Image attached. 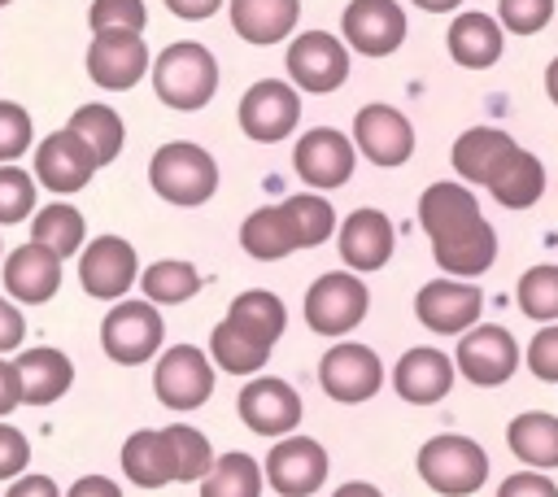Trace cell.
<instances>
[{
    "label": "cell",
    "mask_w": 558,
    "mask_h": 497,
    "mask_svg": "<svg viewBox=\"0 0 558 497\" xmlns=\"http://www.w3.org/2000/svg\"><path fill=\"white\" fill-rule=\"evenodd\" d=\"M418 222L445 275H484L497 262V231L471 187L440 179L418 196Z\"/></svg>",
    "instance_id": "cell-1"
},
{
    "label": "cell",
    "mask_w": 558,
    "mask_h": 497,
    "mask_svg": "<svg viewBox=\"0 0 558 497\" xmlns=\"http://www.w3.org/2000/svg\"><path fill=\"white\" fill-rule=\"evenodd\" d=\"M148 70H153L157 100L170 109H183V113L209 105L218 92V61L196 39H179V44L161 48L157 61H148Z\"/></svg>",
    "instance_id": "cell-2"
},
{
    "label": "cell",
    "mask_w": 558,
    "mask_h": 497,
    "mask_svg": "<svg viewBox=\"0 0 558 497\" xmlns=\"http://www.w3.org/2000/svg\"><path fill=\"white\" fill-rule=\"evenodd\" d=\"M148 183L161 201L192 209V205H205L218 192V161L192 140H170L153 153Z\"/></svg>",
    "instance_id": "cell-3"
},
{
    "label": "cell",
    "mask_w": 558,
    "mask_h": 497,
    "mask_svg": "<svg viewBox=\"0 0 558 497\" xmlns=\"http://www.w3.org/2000/svg\"><path fill=\"white\" fill-rule=\"evenodd\" d=\"M418 475L432 493L466 497L488 480V453L458 432H440L418 449Z\"/></svg>",
    "instance_id": "cell-4"
},
{
    "label": "cell",
    "mask_w": 558,
    "mask_h": 497,
    "mask_svg": "<svg viewBox=\"0 0 558 497\" xmlns=\"http://www.w3.org/2000/svg\"><path fill=\"white\" fill-rule=\"evenodd\" d=\"M366 310H371V292L349 270H327L305 292V323H310V331L331 336V340L349 336L366 318Z\"/></svg>",
    "instance_id": "cell-5"
},
{
    "label": "cell",
    "mask_w": 558,
    "mask_h": 497,
    "mask_svg": "<svg viewBox=\"0 0 558 497\" xmlns=\"http://www.w3.org/2000/svg\"><path fill=\"white\" fill-rule=\"evenodd\" d=\"M153 392L166 410L174 414H187L196 405H205L214 397V366H209V353L196 349V344H170L161 357H157V371H153Z\"/></svg>",
    "instance_id": "cell-6"
},
{
    "label": "cell",
    "mask_w": 558,
    "mask_h": 497,
    "mask_svg": "<svg viewBox=\"0 0 558 497\" xmlns=\"http://www.w3.org/2000/svg\"><path fill=\"white\" fill-rule=\"evenodd\" d=\"M166 340V323L153 310V301H122L105 314L100 323V344L118 366H140L148 362Z\"/></svg>",
    "instance_id": "cell-7"
},
{
    "label": "cell",
    "mask_w": 558,
    "mask_h": 497,
    "mask_svg": "<svg viewBox=\"0 0 558 497\" xmlns=\"http://www.w3.org/2000/svg\"><path fill=\"white\" fill-rule=\"evenodd\" d=\"M453 366L462 379L497 388L519 371V340L501 323H471L453 349Z\"/></svg>",
    "instance_id": "cell-8"
},
{
    "label": "cell",
    "mask_w": 558,
    "mask_h": 497,
    "mask_svg": "<svg viewBox=\"0 0 558 497\" xmlns=\"http://www.w3.org/2000/svg\"><path fill=\"white\" fill-rule=\"evenodd\" d=\"M283 65H288L292 87L327 96V92H336L349 78V48H344V39H336L327 31H301L288 44Z\"/></svg>",
    "instance_id": "cell-9"
},
{
    "label": "cell",
    "mask_w": 558,
    "mask_h": 497,
    "mask_svg": "<svg viewBox=\"0 0 558 497\" xmlns=\"http://www.w3.org/2000/svg\"><path fill=\"white\" fill-rule=\"evenodd\" d=\"M296 122H301V96L283 78H257L240 96V126L257 144H279L283 135L296 131Z\"/></svg>",
    "instance_id": "cell-10"
},
{
    "label": "cell",
    "mask_w": 558,
    "mask_h": 497,
    "mask_svg": "<svg viewBox=\"0 0 558 497\" xmlns=\"http://www.w3.org/2000/svg\"><path fill=\"white\" fill-rule=\"evenodd\" d=\"M148 44L140 31H100L87 44V78L105 92H126L148 74Z\"/></svg>",
    "instance_id": "cell-11"
},
{
    "label": "cell",
    "mask_w": 558,
    "mask_h": 497,
    "mask_svg": "<svg viewBox=\"0 0 558 497\" xmlns=\"http://www.w3.org/2000/svg\"><path fill=\"white\" fill-rule=\"evenodd\" d=\"M318 384L331 401H344V405H357V401H371L384 384V362L375 349L366 344H331L318 362Z\"/></svg>",
    "instance_id": "cell-12"
},
{
    "label": "cell",
    "mask_w": 558,
    "mask_h": 497,
    "mask_svg": "<svg viewBox=\"0 0 558 497\" xmlns=\"http://www.w3.org/2000/svg\"><path fill=\"white\" fill-rule=\"evenodd\" d=\"M292 161H296V174H301L314 192H327V187H340V183L353 179V170H357V148H353V140H349L344 131H336V126H314V131H305V135L296 140Z\"/></svg>",
    "instance_id": "cell-13"
},
{
    "label": "cell",
    "mask_w": 558,
    "mask_h": 497,
    "mask_svg": "<svg viewBox=\"0 0 558 497\" xmlns=\"http://www.w3.org/2000/svg\"><path fill=\"white\" fill-rule=\"evenodd\" d=\"M344 44L362 57H388L405 44V9L397 0H349L340 13Z\"/></svg>",
    "instance_id": "cell-14"
},
{
    "label": "cell",
    "mask_w": 558,
    "mask_h": 497,
    "mask_svg": "<svg viewBox=\"0 0 558 497\" xmlns=\"http://www.w3.org/2000/svg\"><path fill=\"white\" fill-rule=\"evenodd\" d=\"M135 275H140V257H135L131 240H122V235H100L87 248H78V283L96 301L126 296Z\"/></svg>",
    "instance_id": "cell-15"
},
{
    "label": "cell",
    "mask_w": 558,
    "mask_h": 497,
    "mask_svg": "<svg viewBox=\"0 0 558 497\" xmlns=\"http://www.w3.org/2000/svg\"><path fill=\"white\" fill-rule=\"evenodd\" d=\"M327 449L314 436H279L266 453V484L283 497H305L327 484Z\"/></svg>",
    "instance_id": "cell-16"
},
{
    "label": "cell",
    "mask_w": 558,
    "mask_h": 497,
    "mask_svg": "<svg viewBox=\"0 0 558 497\" xmlns=\"http://www.w3.org/2000/svg\"><path fill=\"white\" fill-rule=\"evenodd\" d=\"M484 292L466 279H432L414 296V314L436 336H462L471 323H480Z\"/></svg>",
    "instance_id": "cell-17"
},
{
    "label": "cell",
    "mask_w": 558,
    "mask_h": 497,
    "mask_svg": "<svg viewBox=\"0 0 558 497\" xmlns=\"http://www.w3.org/2000/svg\"><path fill=\"white\" fill-rule=\"evenodd\" d=\"M235 410H240L248 432H257V436H288L301 423V392L288 379L262 375V379H248L240 388Z\"/></svg>",
    "instance_id": "cell-18"
},
{
    "label": "cell",
    "mask_w": 558,
    "mask_h": 497,
    "mask_svg": "<svg viewBox=\"0 0 558 497\" xmlns=\"http://www.w3.org/2000/svg\"><path fill=\"white\" fill-rule=\"evenodd\" d=\"M353 148H362L384 170L405 166L414 153V126L392 105H362L353 118Z\"/></svg>",
    "instance_id": "cell-19"
},
{
    "label": "cell",
    "mask_w": 558,
    "mask_h": 497,
    "mask_svg": "<svg viewBox=\"0 0 558 497\" xmlns=\"http://www.w3.org/2000/svg\"><path fill=\"white\" fill-rule=\"evenodd\" d=\"M96 170H100V166H96L92 148H87L70 126H65V131H52V135L35 148V179H39L48 192H57V196H70V192L87 187Z\"/></svg>",
    "instance_id": "cell-20"
},
{
    "label": "cell",
    "mask_w": 558,
    "mask_h": 497,
    "mask_svg": "<svg viewBox=\"0 0 558 497\" xmlns=\"http://www.w3.org/2000/svg\"><path fill=\"white\" fill-rule=\"evenodd\" d=\"M4 288H9V296L22 301V305H44V301H52L57 288H61V257H57L48 244H39V240L13 248V253L4 257Z\"/></svg>",
    "instance_id": "cell-21"
},
{
    "label": "cell",
    "mask_w": 558,
    "mask_h": 497,
    "mask_svg": "<svg viewBox=\"0 0 558 497\" xmlns=\"http://www.w3.org/2000/svg\"><path fill=\"white\" fill-rule=\"evenodd\" d=\"M392 388L410 405H436L453 388V357L440 353V349H427V344L423 349H410L392 366Z\"/></svg>",
    "instance_id": "cell-22"
},
{
    "label": "cell",
    "mask_w": 558,
    "mask_h": 497,
    "mask_svg": "<svg viewBox=\"0 0 558 497\" xmlns=\"http://www.w3.org/2000/svg\"><path fill=\"white\" fill-rule=\"evenodd\" d=\"M340 257L349 270L366 275V270H379L388 257H392V244H397V231L388 222L384 209H353L344 222H340Z\"/></svg>",
    "instance_id": "cell-23"
},
{
    "label": "cell",
    "mask_w": 558,
    "mask_h": 497,
    "mask_svg": "<svg viewBox=\"0 0 558 497\" xmlns=\"http://www.w3.org/2000/svg\"><path fill=\"white\" fill-rule=\"evenodd\" d=\"M13 371H17V401L26 405H52L74 384V362L61 349H22Z\"/></svg>",
    "instance_id": "cell-24"
},
{
    "label": "cell",
    "mask_w": 558,
    "mask_h": 497,
    "mask_svg": "<svg viewBox=\"0 0 558 497\" xmlns=\"http://www.w3.org/2000/svg\"><path fill=\"white\" fill-rule=\"evenodd\" d=\"M445 44H449V57H453L458 65H466V70H488V65L501 61L506 31H501L497 17L471 9V13H458V17L449 22Z\"/></svg>",
    "instance_id": "cell-25"
},
{
    "label": "cell",
    "mask_w": 558,
    "mask_h": 497,
    "mask_svg": "<svg viewBox=\"0 0 558 497\" xmlns=\"http://www.w3.org/2000/svg\"><path fill=\"white\" fill-rule=\"evenodd\" d=\"M514 148H519V144H514L501 126H471V131H462V135L453 140L449 161H453V170H458L466 183L488 187V179L501 170V161H506Z\"/></svg>",
    "instance_id": "cell-26"
},
{
    "label": "cell",
    "mask_w": 558,
    "mask_h": 497,
    "mask_svg": "<svg viewBox=\"0 0 558 497\" xmlns=\"http://www.w3.org/2000/svg\"><path fill=\"white\" fill-rule=\"evenodd\" d=\"M301 0H231V31L244 44H279L296 31Z\"/></svg>",
    "instance_id": "cell-27"
},
{
    "label": "cell",
    "mask_w": 558,
    "mask_h": 497,
    "mask_svg": "<svg viewBox=\"0 0 558 497\" xmlns=\"http://www.w3.org/2000/svg\"><path fill=\"white\" fill-rule=\"evenodd\" d=\"M122 471L140 488H166L174 484V449L161 427H140L122 445Z\"/></svg>",
    "instance_id": "cell-28"
},
{
    "label": "cell",
    "mask_w": 558,
    "mask_h": 497,
    "mask_svg": "<svg viewBox=\"0 0 558 497\" xmlns=\"http://www.w3.org/2000/svg\"><path fill=\"white\" fill-rule=\"evenodd\" d=\"M488 192L506 209H532L545 196V166H541V157L527 153V148H514L501 161V170L488 179Z\"/></svg>",
    "instance_id": "cell-29"
},
{
    "label": "cell",
    "mask_w": 558,
    "mask_h": 497,
    "mask_svg": "<svg viewBox=\"0 0 558 497\" xmlns=\"http://www.w3.org/2000/svg\"><path fill=\"white\" fill-rule=\"evenodd\" d=\"M506 445L527 466H541V471L558 466V414H545V410L514 414L506 427Z\"/></svg>",
    "instance_id": "cell-30"
},
{
    "label": "cell",
    "mask_w": 558,
    "mask_h": 497,
    "mask_svg": "<svg viewBox=\"0 0 558 497\" xmlns=\"http://www.w3.org/2000/svg\"><path fill=\"white\" fill-rule=\"evenodd\" d=\"M240 248L257 262H279L296 248V235H292V222L283 214V205H262L244 218L240 227Z\"/></svg>",
    "instance_id": "cell-31"
},
{
    "label": "cell",
    "mask_w": 558,
    "mask_h": 497,
    "mask_svg": "<svg viewBox=\"0 0 558 497\" xmlns=\"http://www.w3.org/2000/svg\"><path fill=\"white\" fill-rule=\"evenodd\" d=\"M70 131L92 148L96 166H109V161L122 153V140H126V126H122L118 109H109V105H100V100L78 105V109L70 113Z\"/></svg>",
    "instance_id": "cell-32"
},
{
    "label": "cell",
    "mask_w": 558,
    "mask_h": 497,
    "mask_svg": "<svg viewBox=\"0 0 558 497\" xmlns=\"http://www.w3.org/2000/svg\"><path fill=\"white\" fill-rule=\"evenodd\" d=\"M227 318H231L240 331H248L253 340H262V344H275V340L283 336V327H288L283 301H279L275 292H266V288L240 292V296L227 305Z\"/></svg>",
    "instance_id": "cell-33"
},
{
    "label": "cell",
    "mask_w": 558,
    "mask_h": 497,
    "mask_svg": "<svg viewBox=\"0 0 558 497\" xmlns=\"http://www.w3.org/2000/svg\"><path fill=\"white\" fill-rule=\"evenodd\" d=\"M209 357L214 366H222L227 375H257L270 362V344L253 340L248 331H240L231 318H222L209 336Z\"/></svg>",
    "instance_id": "cell-34"
},
{
    "label": "cell",
    "mask_w": 558,
    "mask_h": 497,
    "mask_svg": "<svg viewBox=\"0 0 558 497\" xmlns=\"http://www.w3.org/2000/svg\"><path fill=\"white\" fill-rule=\"evenodd\" d=\"M140 279V288H144V301H153V305H183V301H192L196 292H201V270L192 266V262H179V257H161V262H153L144 275H135Z\"/></svg>",
    "instance_id": "cell-35"
},
{
    "label": "cell",
    "mask_w": 558,
    "mask_h": 497,
    "mask_svg": "<svg viewBox=\"0 0 558 497\" xmlns=\"http://www.w3.org/2000/svg\"><path fill=\"white\" fill-rule=\"evenodd\" d=\"M262 484V466L248 453H222L201 475V497H257Z\"/></svg>",
    "instance_id": "cell-36"
},
{
    "label": "cell",
    "mask_w": 558,
    "mask_h": 497,
    "mask_svg": "<svg viewBox=\"0 0 558 497\" xmlns=\"http://www.w3.org/2000/svg\"><path fill=\"white\" fill-rule=\"evenodd\" d=\"M83 235H87V222H83V214H78L74 205H61V201L44 205V209L35 214V222H31V240L48 244L57 257H70V253H78V248H83Z\"/></svg>",
    "instance_id": "cell-37"
},
{
    "label": "cell",
    "mask_w": 558,
    "mask_h": 497,
    "mask_svg": "<svg viewBox=\"0 0 558 497\" xmlns=\"http://www.w3.org/2000/svg\"><path fill=\"white\" fill-rule=\"evenodd\" d=\"M283 214L292 222V235H296V248H318L331 231H336V209L318 196V192H296L283 201Z\"/></svg>",
    "instance_id": "cell-38"
},
{
    "label": "cell",
    "mask_w": 558,
    "mask_h": 497,
    "mask_svg": "<svg viewBox=\"0 0 558 497\" xmlns=\"http://www.w3.org/2000/svg\"><path fill=\"white\" fill-rule=\"evenodd\" d=\"M161 432H166V440H170V449H174V480H179V484L201 480V475L209 471V462H214L209 436L196 432L192 423H170V427H161Z\"/></svg>",
    "instance_id": "cell-39"
},
{
    "label": "cell",
    "mask_w": 558,
    "mask_h": 497,
    "mask_svg": "<svg viewBox=\"0 0 558 497\" xmlns=\"http://www.w3.org/2000/svg\"><path fill=\"white\" fill-rule=\"evenodd\" d=\"M514 296H519V310H523L527 318L554 323V318H558V266H554V262H541V266L523 270Z\"/></svg>",
    "instance_id": "cell-40"
},
{
    "label": "cell",
    "mask_w": 558,
    "mask_h": 497,
    "mask_svg": "<svg viewBox=\"0 0 558 497\" xmlns=\"http://www.w3.org/2000/svg\"><path fill=\"white\" fill-rule=\"evenodd\" d=\"M35 209V179L13 161H0V222H22Z\"/></svg>",
    "instance_id": "cell-41"
},
{
    "label": "cell",
    "mask_w": 558,
    "mask_h": 497,
    "mask_svg": "<svg viewBox=\"0 0 558 497\" xmlns=\"http://www.w3.org/2000/svg\"><path fill=\"white\" fill-rule=\"evenodd\" d=\"M87 22H92V35H100V31H144L148 9H144V0H92Z\"/></svg>",
    "instance_id": "cell-42"
},
{
    "label": "cell",
    "mask_w": 558,
    "mask_h": 497,
    "mask_svg": "<svg viewBox=\"0 0 558 497\" xmlns=\"http://www.w3.org/2000/svg\"><path fill=\"white\" fill-rule=\"evenodd\" d=\"M554 17V0H497V22L501 31L514 35H536Z\"/></svg>",
    "instance_id": "cell-43"
},
{
    "label": "cell",
    "mask_w": 558,
    "mask_h": 497,
    "mask_svg": "<svg viewBox=\"0 0 558 497\" xmlns=\"http://www.w3.org/2000/svg\"><path fill=\"white\" fill-rule=\"evenodd\" d=\"M31 113L17 100H0V161H17L31 148Z\"/></svg>",
    "instance_id": "cell-44"
},
{
    "label": "cell",
    "mask_w": 558,
    "mask_h": 497,
    "mask_svg": "<svg viewBox=\"0 0 558 497\" xmlns=\"http://www.w3.org/2000/svg\"><path fill=\"white\" fill-rule=\"evenodd\" d=\"M523 362H527V371H532L536 379L558 384V318H554V323H545V327L527 340Z\"/></svg>",
    "instance_id": "cell-45"
},
{
    "label": "cell",
    "mask_w": 558,
    "mask_h": 497,
    "mask_svg": "<svg viewBox=\"0 0 558 497\" xmlns=\"http://www.w3.org/2000/svg\"><path fill=\"white\" fill-rule=\"evenodd\" d=\"M26 462H31V445H26V436L0 419V480L22 475Z\"/></svg>",
    "instance_id": "cell-46"
},
{
    "label": "cell",
    "mask_w": 558,
    "mask_h": 497,
    "mask_svg": "<svg viewBox=\"0 0 558 497\" xmlns=\"http://www.w3.org/2000/svg\"><path fill=\"white\" fill-rule=\"evenodd\" d=\"M501 497H523V493H536V497H558V488L545 480V475H536V471H519V475H510L501 488H497Z\"/></svg>",
    "instance_id": "cell-47"
},
{
    "label": "cell",
    "mask_w": 558,
    "mask_h": 497,
    "mask_svg": "<svg viewBox=\"0 0 558 497\" xmlns=\"http://www.w3.org/2000/svg\"><path fill=\"white\" fill-rule=\"evenodd\" d=\"M22 336H26V318H22V310H17V305H9V301L0 296V353L17 349V344H22Z\"/></svg>",
    "instance_id": "cell-48"
},
{
    "label": "cell",
    "mask_w": 558,
    "mask_h": 497,
    "mask_svg": "<svg viewBox=\"0 0 558 497\" xmlns=\"http://www.w3.org/2000/svg\"><path fill=\"white\" fill-rule=\"evenodd\" d=\"M166 9L183 22H201V17H214L222 9V0H166Z\"/></svg>",
    "instance_id": "cell-49"
},
{
    "label": "cell",
    "mask_w": 558,
    "mask_h": 497,
    "mask_svg": "<svg viewBox=\"0 0 558 497\" xmlns=\"http://www.w3.org/2000/svg\"><path fill=\"white\" fill-rule=\"evenodd\" d=\"M9 497H57V484L48 475H26L9 488Z\"/></svg>",
    "instance_id": "cell-50"
},
{
    "label": "cell",
    "mask_w": 558,
    "mask_h": 497,
    "mask_svg": "<svg viewBox=\"0 0 558 497\" xmlns=\"http://www.w3.org/2000/svg\"><path fill=\"white\" fill-rule=\"evenodd\" d=\"M13 405H17V371L13 362L0 357V414H9Z\"/></svg>",
    "instance_id": "cell-51"
},
{
    "label": "cell",
    "mask_w": 558,
    "mask_h": 497,
    "mask_svg": "<svg viewBox=\"0 0 558 497\" xmlns=\"http://www.w3.org/2000/svg\"><path fill=\"white\" fill-rule=\"evenodd\" d=\"M87 493H100V497H118V484H109L105 475H83V480L70 488V497H87Z\"/></svg>",
    "instance_id": "cell-52"
},
{
    "label": "cell",
    "mask_w": 558,
    "mask_h": 497,
    "mask_svg": "<svg viewBox=\"0 0 558 497\" xmlns=\"http://www.w3.org/2000/svg\"><path fill=\"white\" fill-rule=\"evenodd\" d=\"M418 9H427V13H453L462 0H414Z\"/></svg>",
    "instance_id": "cell-53"
},
{
    "label": "cell",
    "mask_w": 558,
    "mask_h": 497,
    "mask_svg": "<svg viewBox=\"0 0 558 497\" xmlns=\"http://www.w3.org/2000/svg\"><path fill=\"white\" fill-rule=\"evenodd\" d=\"M545 92H549V100L558 105V57L545 65Z\"/></svg>",
    "instance_id": "cell-54"
},
{
    "label": "cell",
    "mask_w": 558,
    "mask_h": 497,
    "mask_svg": "<svg viewBox=\"0 0 558 497\" xmlns=\"http://www.w3.org/2000/svg\"><path fill=\"white\" fill-rule=\"evenodd\" d=\"M0 4H9V0H0Z\"/></svg>",
    "instance_id": "cell-55"
}]
</instances>
